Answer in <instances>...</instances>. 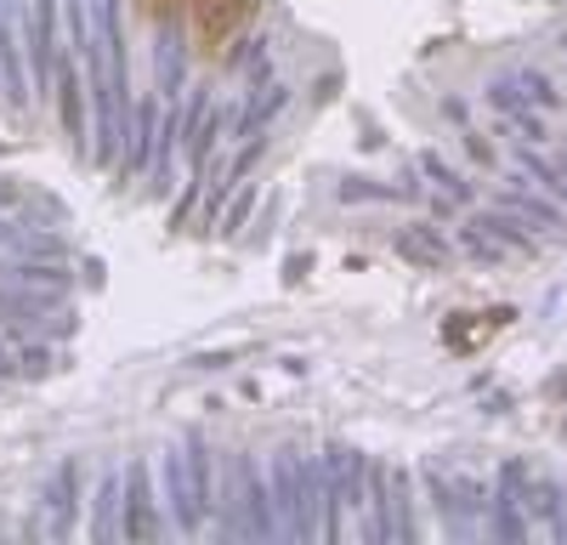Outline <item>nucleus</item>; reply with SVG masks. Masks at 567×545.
Returning a JSON list of instances; mask_svg holds the SVG:
<instances>
[{"label":"nucleus","instance_id":"1","mask_svg":"<svg viewBox=\"0 0 567 545\" xmlns=\"http://www.w3.org/2000/svg\"><path fill=\"white\" fill-rule=\"evenodd\" d=\"M499 205H505V210H516L523 222H534V227H567V216H561L556 205H545V199H539V194L528 188V182H511Z\"/></svg>","mask_w":567,"mask_h":545},{"label":"nucleus","instance_id":"2","mask_svg":"<svg viewBox=\"0 0 567 545\" xmlns=\"http://www.w3.org/2000/svg\"><path fill=\"white\" fill-rule=\"evenodd\" d=\"M465 148H471V160H477V165H494V148H488V136H477V131H471V136H465Z\"/></svg>","mask_w":567,"mask_h":545}]
</instances>
